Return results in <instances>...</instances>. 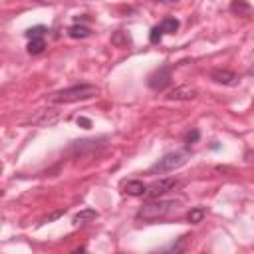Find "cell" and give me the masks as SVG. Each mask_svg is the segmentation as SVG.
<instances>
[{
	"label": "cell",
	"mask_w": 254,
	"mask_h": 254,
	"mask_svg": "<svg viewBox=\"0 0 254 254\" xmlns=\"http://www.w3.org/2000/svg\"><path fill=\"white\" fill-rule=\"evenodd\" d=\"M99 93V87L93 83H77V85H69L64 87L60 91H54L50 95V99L54 103H75V101H85L91 99Z\"/></svg>",
	"instance_id": "cell-1"
},
{
	"label": "cell",
	"mask_w": 254,
	"mask_h": 254,
	"mask_svg": "<svg viewBox=\"0 0 254 254\" xmlns=\"http://www.w3.org/2000/svg\"><path fill=\"white\" fill-rule=\"evenodd\" d=\"M177 200H161V198H153L149 202H145L139 210H137V220H145V222H155V220H163L169 216V212L173 208H177Z\"/></svg>",
	"instance_id": "cell-2"
},
{
	"label": "cell",
	"mask_w": 254,
	"mask_h": 254,
	"mask_svg": "<svg viewBox=\"0 0 254 254\" xmlns=\"http://www.w3.org/2000/svg\"><path fill=\"white\" fill-rule=\"evenodd\" d=\"M187 161H189V153L187 151H171V153H165L157 163H153L149 167V175H163V173L177 171Z\"/></svg>",
	"instance_id": "cell-3"
},
{
	"label": "cell",
	"mask_w": 254,
	"mask_h": 254,
	"mask_svg": "<svg viewBox=\"0 0 254 254\" xmlns=\"http://www.w3.org/2000/svg\"><path fill=\"white\" fill-rule=\"evenodd\" d=\"M46 26H34L26 30V38H28V52L30 54H42L46 48Z\"/></svg>",
	"instance_id": "cell-4"
},
{
	"label": "cell",
	"mask_w": 254,
	"mask_h": 254,
	"mask_svg": "<svg viewBox=\"0 0 254 254\" xmlns=\"http://www.w3.org/2000/svg\"><path fill=\"white\" fill-rule=\"evenodd\" d=\"M179 30V20L177 18H165L161 24H157L155 28H151V34H149V42L151 44H159L163 40L165 34H175Z\"/></svg>",
	"instance_id": "cell-5"
},
{
	"label": "cell",
	"mask_w": 254,
	"mask_h": 254,
	"mask_svg": "<svg viewBox=\"0 0 254 254\" xmlns=\"http://www.w3.org/2000/svg\"><path fill=\"white\" fill-rule=\"evenodd\" d=\"M169 83H171V67H169V65L157 67V69L151 71L149 77H147V85H149L153 91H161V89H165Z\"/></svg>",
	"instance_id": "cell-6"
},
{
	"label": "cell",
	"mask_w": 254,
	"mask_h": 254,
	"mask_svg": "<svg viewBox=\"0 0 254 254\" xmlns=\"http://www.w3.org/2000/svg\"><path fill=\"white\" fill-rule=\"evenodd\" d=\"M177 185H179V181H177V179H173V177L159 179V181H155L153 185H149V187H147L145 196H149V198H159V196H163V194H167V192L175 190V187H177Z\"/></svg>",
	"instance_id": "cell-7"
},
{
	"label": "cell",
	"mask_w": 254,
	"mask_h": 254,
	"mask_svg": "<svg viewBox=\"0 0 254 254\" xmlns=\"http://www.w3.org/2000/svg\"><path fill=\"white\" fill-rule=\"evenodd\" d=\"M210 79L214 81V83H220V85H238V81H240V77L234 73V71H230V69H212L210 71Z\"/></svg>",
	"instance_id": "cell-8"
},
{
	"label": "cell",
	"mask_w": 254,
	"mask_h": 254,
	"mask_svg": "<svg viewBox=\"0 0 254 254\" xmlns=\"http://www.w3.org/2000/svg\"><path fill=\"white\" fill-rule=\"evenodd\" d=\"M196 89L194 87H190V85H181V87H175V89H171L169 93H167V99H171V101H190V99H194L196 97Z\"/></svg>",
	"instance_id": "cell-9"
},
{
	"label": "cell",
	"mask_w": 254,
	"mask_h": 254,
	"mask_svg": "<svg viewBox=\"0 0 254 254\" xmlns=\"http://www.w3.org/2000/svg\"><path fill=\"white\" fill-rule=\"evenodd\" d=\"M123 189L131 196H145V192H147V185H143L141 181H127Z\"/></svg>",
	"instance_id": "cell-10"
},
{
	"label": "cell",
	"mask_w": 254,
	"mask_h": 254,
	"mask_svg": "<svg viewBox=\"0 0 254 254\" xmlns=\"http://www.w3.org/2000/svg\"><path fill=\"white\" fill-rule=\"evenodd\" d=\"M230 12L238 14V16H250L252 14V6L246 0H232L230 2Z\"/></svg>",
	"instance_id": "cell-11"
},
{
	"label": "cell",
	"mask_w": 254,
	"mask_h": 254,
	"mask_svg": "<svg viewBox=\"0 0 254 254\" xmlns=\"http://www.w3.org/2000/svg\"><path fill=\"white\" fill-rule=\"evenodd\" d=\"M93 218H97V210H93V208H83V210H79V212L73 216V224H83V222H89V220H93Z\"/></svg>",
	"instance_id": "cell-12"
},
{
	"label": "cell",
	"mask_w": 254,
	"mask_h": 254,
	"mask_svg": "<svg viewBox=\"0 0 254 254\" xmlns=\"http://www.w3.org/2000/svg\"><path fill=\"white\" fill-rule=\"evenodd\" d=\"M67 34H69L71 38H87V36L91 34V30H89L87 26H79V24H73V26L67 30Z\"/></svg>",
	"instance_id": "cell-13"
},
{
	"label": "cell",
	"mask_w": 254,
	"mask_h": 254,
	"mask_svg": "<svg viewBox=\"0 0 254 254\" xmlns=\"http://www.w3.org/2000/svg\"><path fill=\"white\" fill-rule=\"evenodd\" d=\"M187 218H189V222H192V224L200 222V220L204 218V208H202V206H194V208H190L189 214H187Z\"/></svg>",
	"instance_id": "cell-14"
},
{
	"label": "cell",
	"mask_w": 254,
	"mask_h": 254,
	"mask_svg": "<svg viewBox=\"0 0 254 254\" xmlns=\"http://www.w3.org/2000/svg\"><path fill=\"white\" fill-rule=\"evenodd\" d=\"M129 42H131L129 34H125V32H121V30L113 36V44H129Z\"/></svg>",
	"instance_id": "cell-15"
},
{
	"label": "cell",
	"mask_w": 254,
	"mask_h": 254,
	"mask_svg": "<svg viewBox=\"0 0 254 254\" xmlns=\"http://www.w3.org/2000/svg\"><path fill=\"white\" fill-rule=\"evenodd\" d=\"M196 139H198V129H192V131H190V133L187 135V143L190 145V143H194Z\"/></svg>",
	"instance_id": "cell-16"
},
{
	"label": "cell",
	"mask_w": 254,
	"mask_h": 254,
	"mask_svg": "<svg viewBox=\"0 0 254 254\" xmlns=\"http://www.w3.org/2000/svg\"><path fill=\"white\" fill-rule=\"evenodd\" d=\"M77 125H81L83 129H89V127H91V121L85 119V117H77Z\"/></svg>",
	"instance_id": "cell-17"
},
{
	"label": "cell",
	"mask_w": 254,
	"mask_h": 254,
	"mask_svg": "<svg viewBox=\"0 0 254 254\" xmlns=\"http://www.w3.org/2000/svg\"><path fill=\"white\" fill-rule=\"evenodd\" d=\"M248 73H250V75H254V65H252V67L248 69Z\"/></svg>",
	"instance_id": "cell-18"
},
{
	"label": "cell",
	"mask_w": 254,
	"mask_h": 254,
	"mask_svg": "<svg viewBox=\"0 0 254 254\" xmlns=\"http://www.w3.org/2000/svg\"><path fill=\"white\" fill-rule=\"evenodd\" d=\"M155 2H177V0H155Z\"/></svg>",
	"instance_id": "cell-19"
}]
</instances>
